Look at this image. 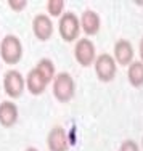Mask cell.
<instances>
[{
  "mask_svg": "<svg viewBox=\"0 0 143 151\" xmlns=\"http://www.w3.org/2000/svg\"><path fill=\"white\" fill-rule=\"evenodd\" d=\"M0 55L6 64L19 63L21 56H23V45H21L19 39L15 35H5L0 44Z\"/></svg>",
  "mask_w": 143,
  "mask_h": 151,
  "instance_id": "obj_1",
  "label": "cell"
},
{
  "mask_svg": "<svg viewBox=\"0 0 143 151\" xmlns=\"http://www.w3.org/2000/svg\"><path fill=\"white\" fill-rule=\"evenodd\" d=\"M76 92V85L74 81L68 73H61L58 76H55V81H53V95L58 101L61 103H68L71 98L74 96Z\"/></svg>",
  "mask_w": 143,
  "mask_h": 151,
  "instance_id": "obj_2",
  "label": "cell"
},
{
  "mask_svg": "<svg viewBox=\"0 0 143 151\" xmlns=\"http://www.w3.org/2000/svg\"><path fill=\"white\" fill-rule=\"evenodd\" d=\"M58 29H60V35H61L63 40L66 42H73L77 39L80 31V21L77 19V16L74 13H64L60 18V24H58Z\"/></svg>",
  "mask_w": 143,
  "mask_h": 151,
  "instance_id": "obj_3",
  "label": "cell"
},
{
  "mask_svg": "<svg viewBox=\"0 0 143 151\" xmlns=\"http://www.w3.org/2000/svg\"><path fill=\"white\" fill-rule=\"evenodd\" d=\"M95 73L101 82H111L116 76V61L111 55L103 53L95 60Z\"/></svg>",
  "mask_w": 143,
  "mask_h": 151,
  "instance_id": "obj_4",
  "label": "cell"
},
{
  "mask_svg": "<svg viewBox=\"0 0 143 151\" xmlns=\"http://www.w3.org/2000/svg\"><path fill=\"white\" fill-rule=\"evenodd\" d=\"M3 88L10 98H19L24 92V79L18 71H8L3 77Z\"/></svg>",
  "mask_w": 143,
  "mask_h": 151,
  "instance_id": "obj_5",
  "label": "cell"
},
{
  "mask_svg": "<svg viewBox=\"0 0 143 151\" xmlns=\"http://www.w3.org/2000/svg\"><path fill=\"white\" fill-rule=\"evenodd\" d=\"M74 56L82 66H90L95 61V47L88 39H80L74 48Z\"/></svg>",
  "mask_w": 143,
  "mask_h": 151,
  "instance_id": "obj_6",
  "label": "cell"
},
{
  "mask_svg": "<svg viewBox=\"0 0 143 151\" xmlns=\"http://www.w3.org/2000/svg\"><path fill=\"white\" fill-rule=\"evenodd\" d=\"M32 31L39 40H48L53 34V23L47 15H37L32 21Z\"/></svg>",
  "mask_w": 143,
  "mask_h": 151,
  "instance_id": "obj_7",
  "label": "cell"
},
{
  "mask_svg": "<svg viewBox=\"0 0 143 151\" xmlns=\"http://www.w3.org/2000/svg\"><path fill=\"white\" fill-rule=\"evenodd\" d=\"M47 145L50 151H68L69 150V142H68V134L61 127H55L50 130L47 137Z\"/></svg>",
  "mask_w": 143,
  "mask_h": 151,
  "instance_id": "obj_8",
  "label": "cell"
},
{
  "mask_svg": "<svg viewBox=\"0 0 143 151\" xmlns=\"http://www.w3.org/2000/svg\"><path fill=\"white\" fill-rule=\"evenodd\" d=\"M79 21H80L82 29H84V32L87 35H95L100 31V24H101L100 23V16L93 10H85Z\"/></svg>",
  "mask_w": 143,
  "mask_h": 151,
  "instance_id": "obj_9",
  "label": "cell"
},
{
  "mask_svg": "<svg viewBox=\"0 0 143 151\" xmlns=\"http://www.w3.org/2000/svg\"><path fill=\"white\" fill-rule=\"evenodd\" d=\"M18 121V108L11 101H3L0 105V124L3 127H13Z\"/></svg>",
  "mask_w": 143,
  "mask_h": 151,
  "instance_id": "obj_10",
  "label": "cell"
},
{
  "mask_svg": "<svg viewBox=\"0 0 143 151\" xmlns=\"http://www.w3.org/2000/svg\"><path fill=\"white\" fill-rule=\"evenodd\" d=\"M114 56H116L117 63L122 64V66H127L129 63H132L134 48H132L130 42H127V40L116 42V45H114Z\"/></svg>",
  "mask_w": 143,
  "mask_h": 151,
  "instance_id": "obj_11",
  "label": "cell"
},
{
  "mask_svg": "<svg viewBox=\"0 0 143 151\" xmlns=\"http://www.w3.org/2000/svg\"><path fill=\"white\" fill-rule=\"evenodd\" d=\"M26 85H27V90H29L32 95H40V93L45 92L47 82H45V79L42 77V76L37 73V69L34 68V69H32L29 74H27Z\"/></svg>",
  "mask_w": 143,
  "mask_h": 151,
  "instance_id": "obj_12",
  "label": "cell"
},
{
  "mask_svg": "<svg viewBox=\"0 0 143 151\" xmlns=\"http://www.w3.org/2000/svg\"><path fill=\"white\" fill-rule=\"evenodd\" d=\"M129 82H130L134 87H142L143 85V63L140 61H135L130 64L129 68Z\"/></svg>",
  "mask_w": 143,
  "mask_h": 151,
  "instance_id": "obj_13",
  "label": "cell"
},
{
  "mask_svg": "<svg viewBox=\"0 0 143 151\" xmlns=\"http://www.w3.org/2000/svg\"><path fill=\"white\" fill-rule=\"evenodd\" d=\"M35 69H37V73L42 76V77L45 79V82H52V79L55 77V66H53V63L47 58L40 60L37 63V66H35Z\"/></svg>",
  "mask_w": 143,
  "mask_h": 151,
  "instance_id": "obj_14",
  "label": "cell"
},
{
  "mask_svg": "<svg viewBox=\"0 0 143 151\" xmlns=\"http://www.w3.org/2000/svg\"><path fill=\"white\" fill-rule=\"evenodd\" d=\"M47 10L52 16H61V13L64 10V2L63 0H48Z\"/></svg>",
  "mask_w": 143,
  "mask_h": 151,
  "instance_id": "obj_15",
  "label": "cell"
},
{
  "mask_svg": "<svg viewBox=\"0 0 143 151\" xmlns=\"http://www.w3.org/2000/svg\"><path fill=\"white\" fill-rule=\"evenodd\" d=\"M26 5H27L26 0H10L8 2V6L13 12H23V10L26 8Z\"/></svg>",
  "mask_w": 143,
  "mask_h": 151,
  "instance_id": "obj_16",
  "label": "cell"
},
{
  "mask_svg": "<svg viewBox=\"0 0 143 151\" xmlns=\"http://www.w3.org/2000/svg\"><path fill=\"white\" fill-rule=\"evenodd\" d=\"M119 151H140V148H138V145L134 140H126V142L121 145Z\"/></svg>",
  "mask_w": 143,
  "mask_h": 151,
  "instance_id": "obj_17",
  "label": "cell"
},
{
  "mask_svg": "<svg viewBox=\"0 0 143 151\" xmlns=\"http://www.w3.org/2000/svg\"><path fill=\"white\" fill-rule=\"evenodd\" d=\"M140 56H142V61H143V39L140 42Z\"/></svg>",
  "mask_w": 143,
  "mask_h": 151,
  "instance_id": "obj_18",
  "label": "cell"
},
{
  "mask_svg": "<svg viewBox=\"0 0 143 151\" xmlns=\"http://www.w3.org/2000/svg\"><path fill=\"white\" fill-rule=\"evenodd\" d=\"M26 151H37V150H35V148H27Z\"/></svg>",
  "mask_w": 143,
  "mask_h": 151,
  "instance_id": "obj_19",
  "label": "cell"
},
{
  "mask_svg": "<svg viewBox=\"0 0 143 151\" xmlns=\"http://www.w3.org/2000/svg\"><path fill=\"white\" fill-rule=\"evenodd\" d=\"M142 145H143V140H142Z\"/></svg>",
  "mask_w": 143,
  "mask_h": 151,
  "instance_id": "obj_20",
  "label": "cell"
}]
</instances>
